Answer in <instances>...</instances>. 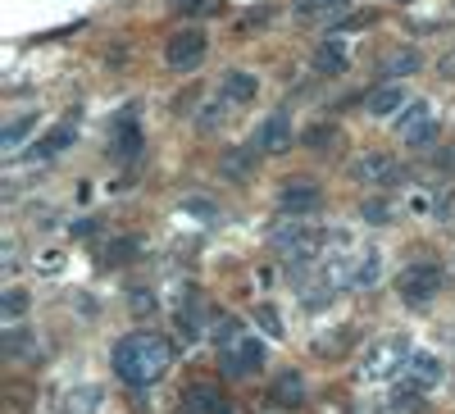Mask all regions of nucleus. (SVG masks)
I'll return each instance as SVG.
<instances>
[{
    "instance_id": "nucleus-1",
    "label": "nucleus",
    "mask_w": 455,
    "mask_h": 414,
    "mask_svg": "<svg viewBox=\"0 0 455 414\" xmlns=\"http://www.w3.org/2000/svg\"><path fill=\"white\" fill-rule=\"evenodd\" d=\"M169 369H173V346L160 332H128L124 342L114 346V373H119L128 387L160 383Z\"/></svg>"
},
{
    "instance_id": "nucleus-2",
    "label": "nucleus",
    "mask_w": 455,
    "mask_h": 414,
    "mask_svg": "<svg viewBox=\"0 0 455 414\" xmlns=\"http://www.w3.org/2000/svg\"><path fill=\"white\" fill-rule=\"evenodd\" d=\"M214 346H219V364H223V373L228 378H251V373H259L264 369V342L242 323V319H233V314H223L219 319V328H214Z\"/></svg>"
},
{
    "instance_id": "nucleus-3",
    "label": "nucleus",
    "mask_w": 455,
    "mask_h": 414,
    "mask_svg": "<svg viewBox=\"0 0 455 414\" xmlns=\"http://www.w3.org/2000/svg\"><path fill=\"white\" fill-rule=\"evenodd\" d=\"M442 287H446L442 265H424V259L396 274V296L405 300V306H428V300H437Z\"/></svg>"
},
{
    "instance_id": "nucleus-4",
    "label": "nucleus",
    "mask_w": 455,
    "mask_h": 414,
    "mask_svg": "<svg viewBox=\"0 0 455 414\" xmlns=\"http://www.w3.org/2000/svg\"><path fill=\"white\" fill-rule=\"evenodd\" d=\"M274 246L283 251V259H291V265H310V259L323 251V233H315L306 219H291L287 228L274 233Z\"/></svg>"
},
{
    "instance_id": "nucleus-5",
    "label": "nucleus",
    "mask_w": 455,
    "mask_h": 414,
    "mask_svg": "<svg viewBox=\"0 0 455 414\" xmlns=\"http://www.w3.org/2000/svg\"><path fill=\"white\" fill-rule=\"evenodd\" d=\"M205 51H210V36H205L201 28H182V32H173V36H169V46H164V64H169L173 73H192V68H201Z\"/></svg>"
},
{
    "instance_id": "nucleus-6",
    "label": "nucleus",
    "mask_w": 455,
    "mask_h": 414,
    "mask_svg": "<svg viewBox=\"0 0 455 414\" xmlns=\"http://www.w3.org/2000/svg\"><path fill=\"white\" fill-rule=\"evenodd\" d=\"M396 132H401V141L414 146V150L433 146V141H437V115H433V105H428V100H410V105L401 109V119H396Z\"/></svg>"
},
{
    "instance_id": "nucleus-7",
    "label": "nucleus",
    "mask_w": 455,
    "mask_h": 414,
    "mask_svg": "<svg viewBox=\"0 0 455 414\" xmlns=\"http://www.w3.org/2000/svg\"><path fill=\"white\" fill-rule=\"evenodd\" d=\"M405 360H410V351H405V342H396V337H383V342H373L369 351H364V360H360V378H387V373H396V369H405Z\"/></svg>"
},
{
    "instance_id": "nucleus-8",
    "label": "nucleus",
    "mask_w": 455,
    "mask_h": 414,
    "mask_svg": "<svg viewBox=\"0 0 455 414\" xmlns=\"http://www.w3.org/2000/svg\"><path fill=\"white\" fill-rule=\"evenodd\" d=\"M182 414H237V410H233V401H228V392L219 383L196 378V383L182 387Z\"/></svg>"
},
{
    "instance_id": "nucleus-9",
    "label": "nucleus",
    "mask_w": 455,
    "mask_h": 414,
    "mask_svg": "<svg viewBox=\"0 0 455 414\" xmlns=\"http://www.w3.org/2000/svg\"><path fill=\"white\" fill-rule=\"evenodd\" d=\"M278 205L291 219H306V214H315L323 205V192H319V182H310V178H287V187L278 192Z\"/></svg>"
},
{
    "instance_id": "nucleus-10",
    "label": "nucleus",
    "mask_w": 455,
    "mask_h": 414,
    "mask_svg": "<svg viewBox=\"0 0 455 414\" xmlns=\"http://www.w3.org/2000/svg\"><path fill=\"white\" fill-rule=\"evenodd\" d=\"M405 378L419 387V392H428V387H442V378H446V364L437 360V355H428V351H410V360H405Z\"/></svg>"
},
{
    "instance_id": "nucleus-11",
    "label": "nucleus",
    "mask_w": 455,
    "mask_h": 414,
    "mask_svg": "<svg viewBox=\"0 0 455 414\" xmlns=\"http://www.w3.org/2000/svg\"><path fill=\"white\" fill-rule=\"evenodd\" d=\"M255 146L264 150V155H283V150H291V119L283 115V109L259 123V137H255Z\"/></svg>"
},
{
    "instance_id": "nucleus-12",
    "label": "nucleus",
    "mask_w": 455,
    "mask_h": 414,
    "mask_svg": "<svg viewBox=\"0 0 455 414\" xmlns=\"http://www.w3.org/2000/svg\"><path fill=\"white\" fill-rule=\"evenodd\" d=\"M392 173H396V160L383 155V150H369V155H360V160L351 164V178H355V182H369V187L392 182Z\"/></svg>"
},
{
    "instance_id": "nucleus-13",
    "label": "nucleus",
    "mask_w": 455,
    "mask_h": 414,
    "mask_svg": "<svg viewBox=\"0 0 455 414\" xmlns=\"http://www.w3.org/2000/svg\"><path fill=\"white\" fill-rule=\"evenodd\" d=\"M219 92H223L228 105H251V100L259 96V78H255L251 68H228L223 83H219Z\"/></svg>"
},
{
    "instance_id": "nucleus-14",
    "label": "nucleus",
    "mask_w": 455,
    "mask_h": 414,
    "mask_svg": "<svg viewBox=\"0 0 455 414\" xmlns=\"http://www.w3.org/2000/svg\"><path fill=\"white\" fill-rule=\"evenodd\" d=\"M410 105V92L401 87V83H387V87H373L369 96H364V109L373 119H387V115H396V109H405Z\"/></svg>"
},
{
    "instance_id": "nucleus-15",
    "label": "nucleus",
    "mask_w": 455,
    "mask_h": 414,
    "mask_svg": "<svg viewBox=\"0 0 455 414\" xmlns=\"http://www.w3.org/2000/svg\"><path fill=\"white\" fill-rule=\"evenodd\" d=\"M351 0H296V19L300 23H332L337 14H347Z\"/></svg>"
},
{
    "instance_id": "nucleus-16",
    "label": "nucleus",
    "mask_w": 455,
    "mask_h": 414,
    "mask_svg": "<svg viewBox=\"0 0 455 414\" xmlns=\"http://www.w3.org/2000/svg\"><path fill=\"white\" fill-rule=\"evenodd\" d=\"M137 150H141V128H137L132 115H119V119H114V155L132 160Z\"/></svg>"
},
{
    "instance_id": "nucleus-17",
    "label": "nucleus",
    "mask_w": 455,
    "mask_h": 414,
    "mask_svg": "<svg viewBox=\"0 0 455 414\" xmlns=\"http://www.w3.org/2000/svg\"><path fill=\"white\" fill-rule=\"evenodd\" d=\"M378 274H383V255H378V251H364V255H355V265H351L347 283H351V287H373Z\"/></svg>"
},
{
    "instance_id": "nucleus-18",
    "label": "nucleus",
    "mask_w": 455,
    "mask_h": 414,
    "mask_svg": "<svg viewBox=\"0 0 455 414\" xmlns=\"http://www.w3.org/2000/svg\"><path fill=\"white\" fill-rule=\"evenodd\" d=\"M28 306H32V296H28L23 287H5V291H0V323L14 328V323L28 314Z\"/></svg>"
},
{
    "instance_id": "nucleus-19",
    "label": "nucleus",
    "mask_w": 455,
    "mask_h": 414,
    "mask_svg": "<svg viewBox=\"0 0 455 414\" xmlns=\"http://www.w3.org/2000/svg\"><path fill=\"white\" fill-rule=\"evenodd\" d=\"M78 123H83V119H78V109H73L64 123H55V128L42 137V146H36V150H42V155H55V150H64L73 137H78Z\"/></svg>"
},
{
    "instance_id": "nucleus-20",
    "label": "nucleus",
    "mask_w": 455,
    "mask_h": 414,
    "mask_svg": "<svg viewBox=\"0 0 455 414\" xmlns=\"http://www.w3.org/2000/svg\"><path fill=\"white\" fill-rule=\"evenodd\" d=\"M300 396H306V383H300V373H283V378L274 383V392H269L274 405H300Z\"/></svg>"
},
{
    "instance_id": "nucleus-21",
    "label": "nucleus",
    "mask_w": 455,
    "mask_h": 414,
    "mask_svg": "<svg viewBox=\"0 0 455 414\" xmlns=\"http://www.w3.org/2000/svg\"><path fill=\"white\" fill-rule=\"evenodd\" d=\"M28 132H36V115H23V119H14L5 132H0V146H5V150H19V146L28 141Z\"/></svg>"
},
{
    "instance_id": "nucleus-22",
    "label": "nucleus",
    "mask_w": 455,
    "mask_h": 414,
    "mask_svg": "<svg viewBox=\"0 0 455 414\" xmlns=\"http://www.w3.org/2000/svg\"><path fill=\"white\" fill-rule=\"evenodd\" d=\"M255 323H259L264 332H269L274 342H278V337H287V328H283V314L269 306V300H259V306H255Z\"/></svg>"
},
{
    "instance_id": "nucleus-23",
    "label": "nucleus",
    "mask_w": 455,
    "mask_h": 414,
    "mask_svg": "<svg viewBox=\"0 0 455 414\" xmlns=\"http://www.w3.org/2000/svg\"><path fill=\"white\" fill-rule=\"evenodd\" d=\"M251 169H255V146H251V150H233V155H223V173L246 178Z\"/></svg>"
},
{
    "instance_id": "nucleus-24",
    "label": "nucleus",
    "mask_w": 455,
    "mask_h": 414,
    "mask_svg": "<svg viewBox=\"0 0 455 414\" xmlns=\"http://www.w3.org/2000/svg\"><path fill=\"white\" fill-rule=\"evenodd\" d=\"M182 214H192V219H201V223H214V219H219V205L205 201V196H187V201H182Z\"/></svg>"
},
{
    "instance_id": "nucleus-25",
    "label": "nucleus",
    "mask_w": 455,
    "mask_h": 414,
    "mask_svg": "<svg viewBox=\"0 0 455 414\" xmlns=\"http://www.w3.org/2000/svg\"><path fill=\"white\" fill-rule=\"evenodd\" d=\"M137 246H141L137 237H119V242H109V251H105V265H128Z\"/></svg>"
},
{
    "instance_id": "nucleus-26",
    "label": "nucleus",
    "mask_w": 455,
    "mask_h": 414,
    "mask_svg": "<svg viewBox=\"0 0 455 414\" xmlns=\"http://www.w3.org/2000/svg\"><path fill=\"white\" fill-rule=\"evenodd\" d=\"M414 68H419V51H410V46L387 60V73H396V78H405V73H414Z\"/></svg>"
},
{
    "instance_id": "nucleus-27",
    "label": "nucleus",
    "mask_w": 455,
    "mask_h": 414,
    "mask_svg": "<svg viewBox=\"0 0 455 414\" xmlns=\"http://www.w3.org/2000/svg\"><path fill=\"white\" fill-rule=\"evenodd\" d=\"M328 141H337V128H332V123H315V128L306 132V146H310V150H328Z\"/></svg>"
},
{
    "instance_id": "nucleus-28",
    "label": "nucleus",
    "mask_w": 455,
    "mask_h": 414,
    "mask_svg": "<svg viewBox=\"0 0 455 414\" xmlns=\"http://www.w3.org/2000/svg\"><path fill=\"white\" fill-rule=\"evenodd\" d=\"M360 214H364V223H392V219H387V214H392V205H387V201H364V210H360Z\"/></svg>"
},
{
    "instance_id": "nucleus-29",
    "label": "nucleus",
    "mask_w": 455,
    "mask_h": 414,
    "mask_svg": "<svg viewBox=\"0 0 455 414\" xmlns=\"http://www.w3.org/2000/svg\"><path fill=\"white\" fill-rule=\"evenodd\" d=\"M315 64H319V68H332V73H337V68H341V51H337V46H332V51L323 46V51L315 55Z\"/></svg>"
},
{
    "instance_id": "nucleus-30",
    "label": "nucleus",
    "mask_w": 455,
    "mask_h": 414,
    "mask_svg": "<svg viewBox=\"0 0 455 414\" xmlns=\"http://www.w3.org/2000/svg\"><path fill=\"white\" fill-rule=\"evenodd\" d=\"M437 73H442V78H451V83H455V46H451V51H446L442 60H437Z\"/></svg>"
}]
</instances>
